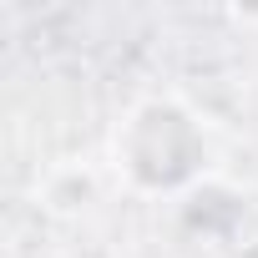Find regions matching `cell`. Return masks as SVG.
Wrapping results in <instances>:
<instances>
[{"instance_id": "obj_1", "label": "cell", "mask_w": 258, "mask_h": 258, "mask_svg": "<svg viewBox=\"0 0 258 258\" xmlns=\"http://www.w3.org/2000/svg\"><path fill=\"white\" fill-rule=\"evenodd\" d=\"M106 167L116 187L132 198H192L213 172V132L187 96L142 91L137 101H126L106 137Z\"/></svg>"}]
</instances>
